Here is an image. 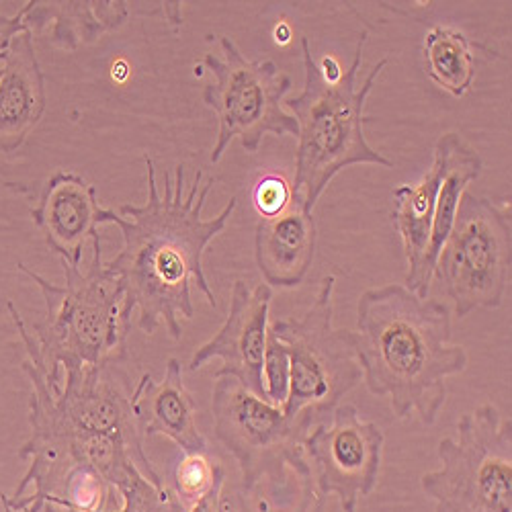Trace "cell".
I'll return each mask as SVG.
<instances>
[{
  "mask_svg": "<svg viewBox=\"0 0 512 512\" xmlns=\"http://www.w3.org/2000/svg\"><path fill=\"white\" fill-rule=\"evenodd\" d=\"M146 203L121 205L119 213L101 207L99 226L115 224L123 236V248L107 269L119 279L125 293V310H140L138 326L148 336L162 324L175 340L183 336L181 316L193 318L195 306L191 285L205 295V302L216 308L205 271L203 254L213 238H218L236 211L232 197L216 218L203 220V207L218 179L197 175L185 189V166L177 164L175 181L162 173L158 185L154 160L144 154Z\"/></svg>",
  "mask_w": 512,
  "mask_h": 512,
  "instance_id": "cell-1",
  "label": "cell"
},
{
  "mask_svg": "<svg viewBox=\"0 0 512 512\" xmlns=\"http://www.w3.org/2000/svg\"><path fill=\"white\" fill-rule=\"evenodd\" d=\"M451 334L449 308L431 297L400 283L363 291L351 340L369 394L388 398L396 418L416 412L433 426L447 402V377L469 363Z\"/></svg>",
  "mask_w": 512,
  "mask_h": 512,
  "instance_id": "cell-2",
  "label": "cell"
},
{
  "mask_svg": "<svg viewBox=\"0 0 512 512\" xmlns=\"http://www.w3.org/2000/svg\"><path fill=\"white\" fill-rule=\"evenodd\" d=\"M17 269L44 295L46 318L33 332L9 302V314L23 340L27 357L46 375L50 388H62L64 371L121 363L127 359L130 312L119 279L103 263L101 234L93 238V259L87 271L62 261L64 285L50 283L25 263Z\"/></svg>",
  "mask_w": 512,
  "mask_h": 512,
  "instance_id": "cell-3",
  "label": "cell"
},
{
  "mask_svg": "<svg viewBox=\"0 0 512 512\" xmlns=\"http://www.w3.org/2000/svg\"><path fill=\"white\" fill-rule=\"evenodd\" d=\"M365 44L367 33H361L351 66L330 82L312 56L310 39L302 37L304 91L285 105L300 125L291 193L302 197L310 211L340 170L355 164L394 168V160L377 152L365 138V123L373 119L365 115V105L375 80L390 62L388 58L379 60L359 87L357 74L363 66Z\"/></svg>",
  "mask_w": 512,
  "mask_h": 512,
  "instance_id": "cell-4",
  "label": "cell"
},
{
  "mask_svg": "<svg viewBox=\"0 0 512 512\" xmlns=\"http://www.w3.org/2000/svg\"><path fill=\"white\" fill-rule=\"evenodd\" d=\"M332 275L320 281L316 302L302 318L271 324L289 357L285 418L310 433L363 377L351 330L334 328Z\"/></svg>",
  "mask_w": 512,
  "mask_h": 512,
  "instance_id": "cell-5",
  "label": "cell"
},
{
  "mask_svg": "<svg viewBox=\"0 0 512 512\" xmlns=\"http://www.w3.org/2000/svg\"><path fill=\"white\" fill-rule=\"evenodd\" d=\"M441 467L420 480L435 512H512V420L494 404L463 414L439 443Z\"/></svg>",
  "mask_w": 512,
  "mask_h": 512,
  "instance_id": "cell-6",
  "label": "cell"
},
{
  "mask_svg": "<svg viewBox=\"0 0 512 512\" xmlns=\"http://www.w3.org/2000/svg\"><path fill=\"white\" fill-rule=\"evenodd\" d=\"M213 433L234 455L242 474V492L252 494L269 480L279 492L287 486V469L310 486L312 469L304 457L306 431L289 422L281 406L248 392L232 375H220L211 394Z\"/></svg>",
  "mask_w": 512,
  "mask_h": 512,
  "instance_id": "cell-7",
  "label": "cell"
},
{
  "mask_svg": "<svg viewBox=\"0 0 512 512\" xmlns=\"http://www.w3.org/2000/svg\"><path fill=\"white\" fill-rule=\"evenodd\" d=\"M224 58L205 54L203 66L213 74L205 84L203 103L218 115V140L211 148L209 162L218 164L232 140L256 154L267 134L300 136L295 117L283 109V97L291 89V78L265 58L250 62L230 37H220Z\"/></svg>",
  "mask_w": 512,
  "mask_h": 512,
  "instance_id": "cell-8",
  "label": "cell"
},
{
  "mask_svg": "<svg viewBox=\"0 0 512 512\" xmlns=\"http://www.w3.org/2000/svg\"><path fill=\"white\" fill-rule=\"evenodd\" d=\"M510 216V197L496 203L463 193L433 273L457 318L502 306L512 265Z\"/></svg>",
  "mask_w": 512,
  "mask_h": 512,
  "instance_id": "cell-9",
  "label": "cell"
},
{
  "mask_svg": "<svg viewBox=\"0 0 512 512\" xmlns=\"http://www.w3.org/2000/svg\"><path fill=\"white\" fill-rule=\"evenodd\" d=\"M330 416V424L320 422L306 435L304 451L316 465L320 494H336L343 512H357L359 500L377 488L386 437L351 404Z\"/></svg>",
  "mask_w": 512,
  "mask_h": 512,
  "instance_id": "cell-10",
  "label": "cell"
},
{
  "mask_svg": "<svg viewBox=\"0 0 512 512\" xmlns=\"http://www.w3.org/2000/svg\"><path fill=\"white\" fill-rule=\"evenodd\" d=\"M271 302L273 287L267 283L248 289L244 281H236L226 322L216 336H211L193 353L189 371H199L205 363L218 357L224 365L213 373V377L232 375L248 392L267 400L263 365Z\"/></svg>",
  "mask_w": 512,
  "mask_h": 512,
  "instance_id": "cell-11",
  "label": "cell"
},
{
  "mask_svg": "<svg viewBox=\"0 0 512 512\" xmlns=\"http://www.w3.org/2000/svg\"><path fill=\"white\" fill-rule=\"evenodd\" d=\"M99 211L97 187L76 173L58 170L41 189L31 218L60 261L80 267L84 246L99 236Z\"/></svg>",
  "mask_w": 512,
  "mask_h": 512,
  "instance_id": "cell-12",
  "label": "cell"
},
{
  "mask_svg": "<svg viewBox=\"0 0 512 512\" xmlns=\"http://www.w3.org/2000/svg\"><path fill=\"white\" fill-rule=\"evenodd\" d=\"M318 228L314 211L291 193L289 203L271 218H261L254 236V261L265 283L279 289L300 287L316 259Z\"/></svg>",
  "mask_w": 512,
  "mask_h": 512,
  "instance_id": "cell-13",
  "label": "cell"
},
{
  "mask_svg": "<svg viewBox=\"0 0 512 512\" xmlns=\"http://www.w3.org/2000/svg\"><path fill=\"white\" fill-rule=\"evenodd\" d=\"M132 410L142 437H166L185 455H205L207 441L197 429V404L183 381L179 359H168L164 377L144 373L132 392Z\"/></svg>",
  "mask_w": 512,
  "mask_h": 512,
  "instance_id": "cell-14",
  "label": "cell"
},
{
  "mask_svg": "<svg viewBox=\"0 0 512 512\" xmlns=\"http://www.w3.org/2000/svg\"><path fill=\"white\" fill-rule=\"evenodd\" d=\"M449 160H451V132L443 134L437 140L433 166L429 168V173L424 175V179L414 187L400 185L392 191L394 195L392 220H394V228L402 238L404 254L408 261L404 287L414 291L418 297H429V291H431V279L426 277L424 261H426V248H429V240H431L437 197L449 170Z\"/></svg>",
  "mask_w": 512,
  "mask_h": 512,
  "instance_id": "cell-15",
  "label": "cell"
},
{
  "mask_svg": "<svg viewBox=\"0 0 512 512\" xmlns=\"http://www.w3.org/2000/svg\"><path fill=\"white\" fill-rule=\"evenodd\" d=\"M46 113V78L35 56L33 33H19L0 74V156L23 146Z\"/></svg>",
  "mask_w": 512,
  "mask_h": 512,
  "instance_id": "cell-16",
  "label": "cell"
},
{
  "mask_svg": "<svg viewBox=\"0 0 512 512\" xmlns=\"http://www.w3.org/2000/svg\"><path fill=\"white\" fill-rule=\"evenodd\" d=\"M27 29L41 31L54 23V44L76 50L80 44L95 41L101 33L117 29L127 19V3H41L29 0L23 7Z\"/></svg>",
  "mask_w": 512,
  "mask_h": 512,
  "instance_id": "cell-17",
  "label": "cell"
},
{
  "mask_svg": "<svg viewBox=\"0 0 512 512\" xmlns=\"http://www.w3.org/2000/svg\"><path fill=\"white\" fill-rule=\"evenodd\" d=\"M482 173H484V160L480 152L469 146L461 134L451 132L449 170L437 197L431 240H429V248H426V261H424L426 277L431 281H433V273L439 261V254L443 250V244L453 228L461 197L469 185L480 179Z\"/></svg>",
  "mask_w": 512,
  "mask_h": 512,
  "instance_id": "cell-18",
  "label": "cell"
},
{
  "mask_svg": "<svg viewBox=\"0 0 512 512\" xmlns=\"http://www.w3.org/2000/svg\"><path fill=\"white\" fill-rule=\"evenodd\" d=\"M424 68L431 80L453 97L472 91L476 80V52L461 31L437 25L424 37Z\"/></svg>",
  "mask_w": 512,
  "mask_h": 512,
  "instance_id": "cell-19",
  "label": "cell"
},
{
  "mask_svg": "<svg viewBox=\"0 0 512 512\" xmlns=\"http://www.w3.org/2000/svg\"><path fill=\"white\" fill-rule=\"evenodd\" d=\"M263 375H265L267 400L273 406H283L289 392V357L283 343L271 330V326L267 328Z\"/></svg>",
  "mask_w": 512,
  "mask_h": 512,
  "instance_id": "cell-20",
  "label": "cell"
},
{
  "mask_svg": "<svg viewBox=\"0 0 512 512\" xmlns=\"http://www.w3.org/2000/svg\"><path fill=\"white\" fill-rule=\"evenodd\" d=\"M213 465L216 461H209L205 455H185L183 463L179 465L177 482L183 496L191 498L193 504L205 494L213 478Z\"/></svg>",
  "mask_w": 512,
  "mask_h": 512,
  "instance_id": "cell-21",
  "label": "cell"
},
{
  "mask_svg": "<svg viewBox=\"0 0 512 512\" xmlns=\"http://www.w3.org/2000/svg\"><path fill=\"white\" fill-rule=\"evenodd\" d=\"M119 496L123 504L115 512H166L170 500L168 490H158L148 478L119 490Z\"/></svg>",
  "mask_w": 512,
  "mask_h": 512,
  "instance_id": "cell-22",
  "label": "cell"
},
{
  "mask_svg": "<svg viewBox=\"0 0 512 512\" xmlns=\"http://www.w3.org/2000/svg\"><path fill=\"white\" fill-rule=\"evenodd\" d=\"M291 199V185H287L281 177L269 175L263 177L254 187L252 201L256 211L261 213L263 218H271L279 213Z\"/></svg>",
  "mask_w": 512,
  "mask_h": 512,
  "instance_id": "cell-23",
  "label": "cell"
},
{
  "mask_svg": "<svg viewBox=\"0 0 512 512\" xmlns=\"http://www.w3.org/2000/svg\"><path fill=\"white\" fill-rule=\"evenodd\" d=\"M224 480H226V472L220 463L213 465V478L209 488L205 490V494L191 506L189 512H222L220 504H222V488H224Z\"/></svg>",
  "mask_w": 512,
  "mask_h": 512,
  "instance_id": "cell-24",
  "label": "cell"
},
{
  "mask_svg": "<svg viewBox=\"0 0 512 512\" xmlns=\"http://www.w3.org/2000/svg\"><path fill=\"white\" fill-rule=\"evenodd\" d=\"M23 31H29L27 25H25V11L23 9L13 17L0 15V58H3L9 52L11 41Z\"/></svg>",
  "mask_w": 512,
  "mask_h": 512,
  "instance_id": "cell-25",
  "label": "cell"
},
{
  "mask_svg": "<svg viewBox=\"0 0 512 512\" xmlns=\"http://www.w3.org/2000/svg\"><path fill=\"white\" fill-rule=\"evenodd\" d=\"M39 512H76V510H72V508H68V506H64V504H58V502H50V500H46L44 504H41Z\"/></svg>",
  "mask_w": 512,
  "mask_h": 512,
  "instance_id": "cell-26",
  "label": "cell"
},
{
  "mask_svg": "<svg viewBox=\"0 0 512 512\" xmlns=\"http://www.w3.org/2000/svg\"><path fill=\"white\" fill-rule=\"evenodd\" d=\"M0 504H3V510H5V512H15V510H13L5 500H0Z\"/></svg>",
  "mask_w": 512,
  "mask_h": 512,
  "instance_id": "cell-27",
  "label": "cell"
},
{
  "mask_svg": "<svg viewBox=\"0 0 512 512\" xmlns=\"http://www.w3.org/2000/svg\"><path fill=\"white\" fill-rule=\"evenodd\" d=\"M3 68H5V56L0 58V74H3Z\"/></svg>",
  "mask_w": 512,
  "mask_h": 512,
  "instance_id": "cell-28",
  "label": "cell"
}]
</instances>
